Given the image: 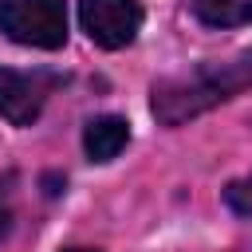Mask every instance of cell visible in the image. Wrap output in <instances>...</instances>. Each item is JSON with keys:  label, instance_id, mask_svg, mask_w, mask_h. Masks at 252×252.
Returning a JSON list of instances; mask_svg holds the SVG:
<instances>
[{"label": "cell", "instance_id": "obj_1", "mask_svg": "<svg viewBox=\"0 0 252 252\" xmlns=\"http://www.w3.org/2000/svg\"><path fill=\"white\" fill-rule=\"evenodd\" d=\"M248 87H252V51H240L224 63H201L185 75H169V79L154 83L150 106L161 126H181V122L213 110L217 102L236 98Z\"/></svg>", "mask_w": 252, "mask_h": 252}, {"label": "cell", "instance_id": "obj_2", "mask_svg": "<svg viewBox=\"0 0 252 252\" xmlns=\"http://www.w3.org/2000/svg\"><path fill=\"white\" fill-rule=\"evenodd\" d=\"M0 32L12 43L55 51L67 43V0H0Z\"/></svg>", "mask_w": 252, "mask_h": 252}, {"label": "cell", "instance_id": "obj_3", "mask_svg": "<svg viewBox=\"0 0 252 252\" xmlns=\"http://www.w3.org/2000/svg\"><path fill=\"white\" fill-rule=\"evenodd\" d=\"M79 24L98 47L118 51L134 43L142 28V4L138 0H79Z\"/></svg>", "mask_w": 252, "mask_h": 252}, {"label": "cell", "instance_id": "obj_4", "mask_svg": "<svg viewBox=\"0 0 252 252\" xmlns=\"http://www.w3.org/2000/svg\"><path fill=\"white\" fill-rule=\"evenodd\" d=\"M51 83L55 75H28V71L0 67V118H8L12 126H32L43 110Z\"/></svg>", "mask_w": 252, "mask_h": 252}, {"label": "cell", "instance_id": "obj_5", "mask_svg": "<svg viewBox=\"0 0 252 252\" xmlns=\"http://www.w3.org/2000/svg\"><path fill=\"white\" fill-rule=\"evenodd\" d=\"M130 142V122L118 118V114H102V118H91L87 130H83V150L91 161H114Z\"/></svg>", "mask_w": 252, "mask_h": 252}, {"label": "cell", "instance_id": "obj_6", "mask_svg": "<svg viewBox=\"0 0 252 252\" xmlns=\"http://www.w3.org/2000/svg\"><path fill=\"white\" fill-rule=\"evenodd\" d=\"M193 16L209 28L252 24V0H193Z\"/></svg>", "mask_w": 252, "mask_h": 252}, {"label": "cell", "instance_id": "obj_7", "mask_svg": "<svg viewBox=\"0 0 252 252\" xmlns=\"http://www.w3.org/2000/svg\"><path fill=\"white\" fill-rule=\"evenodd\" d=\"M224 201H228V209H236L240 217H252V173L240 177V181H232V185L224 189Z\"/></svg>", "mask_w": 252, "mask_h": 252}, {"label": "cell", "instance_id": "obj_8", "mask_svg": "<svg viewBox=\"0 0 252 252\" xmlns=\"http://www.w3.org/2000/svg\"><path fill=\"white\" fill-rule=\"evenodd\" d=\"M8 220H12V193H8V181H0V236L8 232Z\"/></svg>", "mask_w": 252, "mask_h": 252}, {"label": "cell", "instance_id": "obj_9", "mask_svg": "<svg viewBox=\"0 0 252 252\" xmlns=\"http://www.w3.org/2000/svg\"><path fill=\"white\" fill-rule=\"evenodd\" d=\"M67 252H94V248H67Z\"/></svg>", "mask_w": 252, "mask_h": 252}]
</instances>
